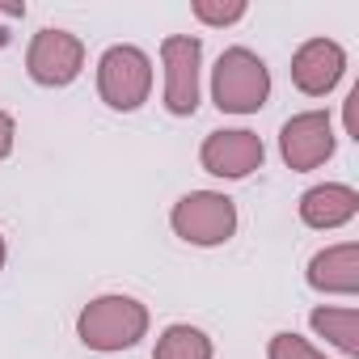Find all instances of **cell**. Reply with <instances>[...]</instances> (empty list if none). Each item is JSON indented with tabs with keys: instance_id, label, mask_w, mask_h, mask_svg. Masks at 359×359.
Returning <instances> with one entry per match:
<instances>
[{
	"instance_id": "obj_1",
	"label": "cell",
	"mask_w": 359,
	"mask_h": 359,
	"mask_svg": "<svg viewBox=\"0 0 359 359\" xmlns=\"http://www.w3.org/2000/svg\"><path fill=\"white\" fill-rule=\"evenodd\" d=\"M76 334L89 351H131L148 334V309L135 296H97L81 309Z\"/></svg>"
},
{
	"instance_id": "obj_2",
	"label": "cell",
	"mask_w": 359,
	"mask_h": 359,
	"mask_svg": "<svg viewBox=\"0 0 359 359\" xmlns=\"http://www.w3.org/2000/svg\"><path fill=\"white\" fill-rule=\"evenodd\" d=\"M212 97L224 114H254L271 97V68L250 47H229L212 68Z\"/></svg>"
},
{
	"instance_id": "obj_3",
	"label": "cell",
	"mask_w": 359,
	"mask_h": 359,
	"mask_svg": "<svg viewBox=\"0 0 359 359\" xmlns=\"http://www.w3.org/2000/svg\"><path fill=\"white\" fill-rule=\"evenodd\" d=\"M173 233L191 245H224L237 233V203L220 191H191L173 203L169 212Z\"/></svg>"
},
{
	"instance_id": "obj_4",
	"label": "cell",
	"mask_w": 359,
	"mask_h": 359,
	"mask_svg": "<svg viewBox=\"0 0 359 359\" xmlns=\"http://www.w3.org/2000/svg\"><path fill=\"white\" fill-rule=\"evenodd\" d=\"M152 89V60L140 47H110L97 60V93L110 110H140Z\"/></svg>"
},
{
	"instance_id": "obj_5",
	"label": "cell",
	"mask_w": 359,
	"mask_h": 359,
	"mask_svg": "<svg viewBox=\"0 0 359 359\" xmlns=\"http://www.w3.org/2000/svg\"><path fill=\"white\" fill-rule=\"evenodd\" d=\"M165 60V110L187 118L199 110V64H203V43L195 34H169L161 43Z\"/></svg>"
},
{
	"instance_id": "obj_6",
	"label": "cell",
	"mask_w": 359,
	"mask_h": 359,
	"mask_svg": "<svg viewBox=\"0 0 359 359\" xmlns=\"http://www.w3.org/2000/svg\"><path fill=\"white\" fill-rule=\"evenodd\" d=\"M85 68V43L68 30H39L30 51H26V72L34 85L64 89L81 76Z\"/></svg>"
},
{
	"instance_id": "obj_7",
	"label": "cell",
	"mask_w": 359,
	"mask_h": 359,
	"mask_svg": "<svg viewBox=\"0 0 359 359\" xmlns=\"http://www.w3.org/2000/svg\"><path fill=\"white\" fill-rule=\"evenodd\" d=\"M279 152L287 161V169L304 173V169H317L321 161L334 156V127H330V114L325 110H304V114H292L279 131Z\"/></svg>"
},
{
	"instance_id": "obj_8",
	"label": "cell",
	"mask_w": 359,
	"mask_h": 359,
	"mask_svg": "<svg viewBox=\"0 0 359 359\" xmlns=\"http://www.w3.org/2000/svg\"><path fill=\"white\" fill-rule=\"evenodd\" d=\"M199 161H203L208 173L237 182V177H250L254 169H262L266 148L254 131H212L199 148Z\"/></svg>"
},
{
	"instance_id": "obj_9",
	"label": "cell",
	"mask_w": 359,
	"mask_h": 359,
	"mask_svg": "<svg viewBox=\"0 0 359 359\" xmlns=\"http://www.w3.org/2000/svg\"><path fill=\"white\" fill-rule=\"evenodd\" d=\"M346 72V55L334 39H309L292 55V85L309 97H325Z\"/></svg>"
},
{
	"instance_id": "obj_10",
	"label": "cell",
	"mask_w": 359,
	"mask_h": 359,
	"mask_svg": "<svg viewBox=\"0 0 359 359\" xmlns=\"http://www.w3.org/2000/svg\"><path fill=\"white\" fill-rule=\"evenodd\" d=\"M309 287L330 292V296H355L359 292V245L342 241V245L321 250L309 262Z\"/></svg>"
},
{
	"instance_id": "obj_11",
	"label": "cell",
	"mask_w": 359,
	"mask_h": 359,
	"mask_svg": "<svg viewBox=\"0 0 359 359\" xmlns=\"http://www.w3.org/2000/svg\"><path fill=\"white\" fill-rule=\"evenodd\" d=\"M359 212V195L342 182H325V187H313L300 195V220L309 229H342L346 220H355Z\"/></svg>"
},
{
	"instance_id": "obj_12",
	"label": "cell",
	"mask_w": 359,
	"mask_h": 359,
	"mask_svg": "<svg viewBox=\"0 0 359 359\" xmlns=\"http://www.w3.org/2000/svg\"><path fill=\"white\" fill-rule=\"evenodd\" d=\"M313 330L330 338L342 355H359V313L355 309H313Z\"/></svg>"
},
{
	"instance_id": "obj_13",
	"label": "cell",
	"mask_w": 359,
	"mask_h": 359,
	"mask_svg": "<svg viewBox=\"0 0 359 359\" xmlns=\"http://www.w3.org/2000/svg\"><path fill=\"white\" fill-rule=\"evenodd\" d=\"M152 359H212V338L195 325H169L156 338Z\"/></svg>"
},
{
	"instance_id": "obj_14",
	"label": "cell",
	"mask_w": 359,
	"mask_h": 359,
	"mask_svg": "<svg viewBox=\"0 0 359 359\" xmlns=\"http://www.w3.org/2000/svg\"><path fill=\"white\" fill-rule=\"evenodd\" d=\"M191 9L203 26H233L245 18V0H195Z\"/></svg>"
},
{
	"instance_id": "obj_15",
	"label": "cell",
	"mask_w": 359,
	"mask_h": 359,
	"mask_svg": "<svg viewBox=\"0 0 359 359\" xmlns=\"http://www.w3.org/2000/svg\"><path fill=\"white\" fill-rule=\"evenodd\" d=\"M266 355H271V359H325V355H321V351H317L313 342H304L300 334H287V330L271 338Z\"/></svg>"
},
{
	"instance_id": "obj_16",
	"label": "cell",
	"mask_w": 359,
	"mask_h": 359,
	"mask_svg": "<svg viewBox=\"0 0 359 359\" xmlns=\"http://www.w3.org/2000/svg\"><path fill=\"white\" fill-rule=\"evenodd\" d=\"M13 135H18V123H13L5 110H0V161L13 152Z\"/></svg>"
},
{
	"instance_id": "obj_17",
	"label": "cell",
	"mask_w": 359,
	"mask_h": 359,
	"mask_svg": "<svg viewBox=\"0 0 359 359\" xmlns=\"http://www.w3.org/2000/svg\"><path fill=\"white\" fill-rule=\"evenodd\" d=\"M346 131L359 140V85L351 89V97H346Z\"/></svg>"
},
{
	"instance_id": "obj_18",
	"label": "cell",
	"mask_w": 359,
	"mask_h": 359,
	"mask_svg": "<svg viewBox=\"0 0 359 359\" xmlns=\"http://www.w3.org/2000/svg\"><path fill=\"white\" fill-rule=\"evenodd\" d=\"M5 254H9V250H5V237H0V266H5Z\"/></svg>"
}]
</instances>
